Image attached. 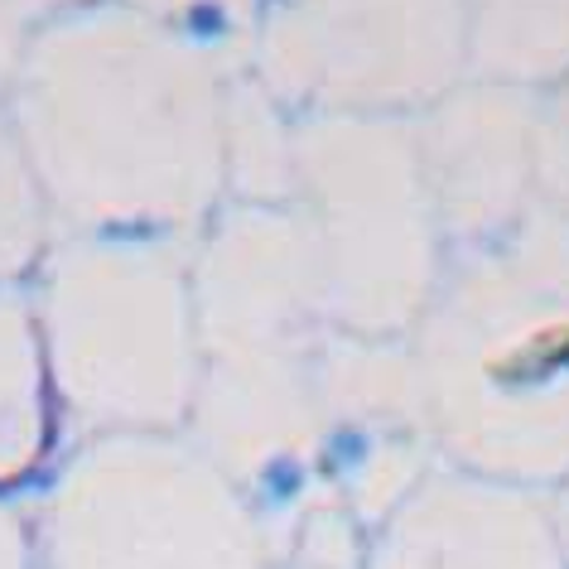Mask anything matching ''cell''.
Instances as JSON below:
<instances>
[{"label":"cell","instance_id":"1","mask_svg":"<svg viewBox=\"0 0 569 569\" xmlns=\"http://www.w3.org/2000/svg\"><path fill=\"white\" fill-rule=\"evenodd\" d=\"M30 526L39 569H266L276 540L222 463L160 435L78 453Z\"/></svg>","mask_w":569,"mask_h":569},{"label":"cell","instance_id":"7","mask_svg":"<svg viewBox=\"0 0 569 569\" xmlns=\"http://www.w3.org/2000/svg\"><path fill=\"white\" fill-rule=\"evenodd\" d=\"M555 511V531H560V546H565V565H569V492L560 497V507H550Z\"/></svg>","mask_w":569,"mask_h":569},{"label":"cell","instance_id":"2","mask_svg":"<svg viewBox=\"0 0 569 569\" xmlns=\"http://www.w3.org/2000/svg\"><path fill=\"white\" fill-rule=\"evenodd\" d=\"M49 358L68 406L154 435L189 406L193 338L179 280L154 261H78L49 295Z\"/></svg>","mask_w":569,"mask_h":569},{"label":"cell","instance_id":"5","mask_svg":"<svg viewBox=\"0 0 569 569\" xmlns=\"http://www.w3.org/2000/svg\"><path fill=\"white\" fill-rule=\"evenodd\" d=\"M266 569H367V526L348 502H315L300 511L290 536L270 540Z\"/></svg>","mask_w":569,"mask_h":569},{"label":"cell","instance_id":"4","mask_svg":"<svg viewBox=\"0 0 569 569\" xmlns=\"http://www.w3.org/2000/svg\"><path fill=\"white\" fill-rule=\"evenodd\" d=\"M44 453V352L16 300H0V488L34 473Z\"/></svg>","mask_w":569,"mask_h":569},{"label":"cell","instance_id":"6","mask_svg":"<svg viewBox=\"0 0 569 569\" xmlns=\"http://www.w3.org/2000/svg\"><path fill=\"white\" fill-rule=\"evenodd\" d=\"M0 569H39L34 565V526L6 502H0Z\"/></svg>","mask_w":569,"mask_h":569},{"label":"cell","instance_id":"3","mask_svg":"<svg viewBox=\"0 0 569 569\" xmlns=\"http://www.w3.org/2000/svg\"><path fill=\"white\" fill-rule=\"evenodd\" d=\"M367 569H569L555 511L492 478H435L367 531Z\"/></svg>","mask_w":569,"mask_h":569}]
</instances>
